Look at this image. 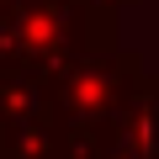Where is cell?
I'll return each mask as SVG.
<instances>
[{"mask_svg":"<svg viewBox=\"0 0 159 159\" xmlns=\"http://www.w3.org/2000/svg\"><path fill=\"white\" fill-rule=\"evenodd\" d=\"M101 11H111V6H96V0H16V6L0 11V64L37 69L43 80H53L69 58L106 43V27L85 32V21Z\"/></svg>","mask_w":159,"mask_h":159,"instance_id":"cell-1","label":"cell"},{"mask_svg":"<svg viewBox=\"0 0 159 159\" xmlns=\"http://www.w3.org/2000/svg\"><path fill=\"white\" fill-rule=\"evenodd\" d=\"M138 80H143L138 53H117V48L96 43V48H85L80 58H69L48 85H53V101H58V111H64L69 122L101 127V122L138 90Z\"/></svg>","mask_w":159,"mask_h":159,"instance_id":"cell-2","label":"cell"},{"mask_svg":"<svg viewBox=\"0 0 159 159\" xmlns=\"http://www.w3.org/2000/svg\"><path fill=\"white\" fill-rule=\"evenodd\" d=\"M96 159H159V80H138V90L101 122Z\"/></svg>","mask_w":159,"mask_h":159,"instance_id":"cell-3","label":"cell"},{"mask_svg":"<svg viewBox=\"0 0 159 159\" xmlns=\"http://www.w3.org/2000/svg\"><path fill=\"white\" fill-rule=\"evenodd\" d=\"M6 6H16V0H0V11H6Z\"/></svg>","mask_w":159,"mask_h":159,"instance_id":"cell-4","label":"cell"}]
</instances>
